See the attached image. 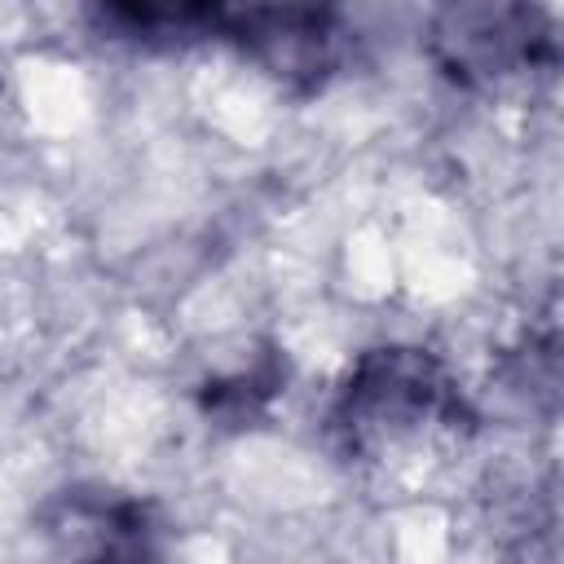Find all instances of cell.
<instances>
[{
  "mask_svg": "<svg viewBox=\"0 0 564 564\" xmlns=\"http://www.w3.org/2000/svg\"><path fill=\"white\" fill-rule=\"evenodd\" d=\"M476 423L467 392L436 352L379 344L339 379L326 410V441L339 463L366 476H419L463 454Z\"/></svg>",
  "mask_w": 564,
  "mask_h": 564,
  "instance_id": "6da1fadb",
  "label": "cell"
},
{
  "mask_svg": "<svg viewBox=\"0 0 564 564\" xmlns=\"http://www.w3.org/2000/svg\"><path fill=\"white\" fill-rule=\"evenodd\" d=\"M423 48L445 84L476 97L546 79L560 53L542 0H436Z\"/></svg>",
  "mask_w": 564,
  "mask_h": 564,
  "instance_id": "7a4b0ae2",
  "label": "cell"
},
{
  "mask_svg": "<svg viewBox=\"0 0 564 564\" xmlns=\"http://www.w3.org/2000/svg\"><path fill=\"white\" fill-rule=\"evenodd\" d=\"M225 40L291 93H313L344 57V18L335 0H234Z\"/></svg>",
  "mask_w": 564,
  "mask_h": 564,
  "instance_id": "3957f363",
  "label": "cell"
},
{
  "mask_svg": "<svg viewBox=\"0 0 564 564\" xmlns=\"http://www.w3.org/2000/svg\"><path fill=\"white\" fill-rule=\"evenodd\" d=\"M44 538L66 555L88 560H141L163 551V520L145 498L106 489V485H70L57 489L40 507Z\"/></svg>",
  "mask_w": 564,
  "mask_h": 564,
  "instance_id": "277c9868",
  "label": "cell"
},
{
  "mask_svg": "<svg viewBox=\"0 0 564 564\" xmlns=\"http://www.w3.org/2000/svg\"><path fill=\"white\" fill-rule=\"evenodd\" d=\"M101 31L141 48H185L225 40L234 0H93Z\"/></svg>",
  "mask_w": 564,
  "mask_h": 564,
  "instance_id": "5b68a950",
  "label": "cell"
},
{
  "mask_svg": "<svg viewBox=\"0 0 564 564\" xmlns=\"http://www.w3.org/2000/svg\"><path fill=\"white\" fill-rule=\"evenodd\" d=\"M282 379H286V366L273 352H260L251 366H238L229 375L207 379L198 388V414L212 419L216 427H247L282 392Z\"/></svg>",
  "mask_w": 564,
  "mask_h": 564,
  "instance_id": "8992f818",
  "label": "cell"
}]
</instances>
